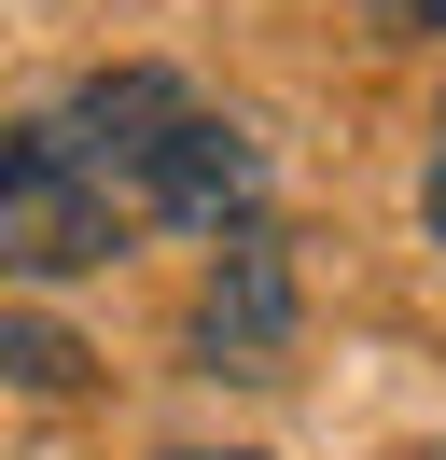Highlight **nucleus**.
<instances>
[{
  "label": "nucleus",
  "mask_w": 446,
  "mask_h": 460,
  "mask_svg": "<svg viewBox=\"0 0 446 460\" xmlns=\"http://www.w3.org/2000/svg\"><path fill=\"white\" fill-rule=\"evenodd\" d=\"M56 140H70V168L112 196V224H182V237H251L265 224V154H251L237 112H210L195 84H167V70H84L70 98H56Z\"/></svg>",
  "instance_id": "f257e3e1"
},
{
  "label": "nucleus",
  "mask_w": 446,
  "mask_h": 460,
  "mask_svg": "<svg viewBox=\"0 0 446 460\" xmlns=\"http://www.w3.org/2000/svg\"><path fill=\"white\" fill-rule=\"evenodd\" d=\"M112 252H126V224L70 168V140L56 126H0V279H84Z\"/></svg>",
  "instance_id": "f03ea898"
},
{
  "label": "nucleus",
  "mask_w": 446,
  "mask_h": 460,
  "mask_svg": "<svg viewBox=\"0 0 446 460\" xmlns=\"http://www.w3.org/2000/svg\"><path fill=\"white\" fill-rule=\"evenodd\" d=\"M195 363H210V376H279V363H293V252H279L265 224L223 237L210 293H195Z\"/></svg>",
  "instance_id": "7ed1b4c3"
},
{
  "label": "nucleus",
  "mask_w": 446,
  "mask_h": 460,
  "mask_svg": "<svg viewBox=\"0 0 446 460\" xmlns=\"http://www.w3.org/2000/svg\"><path fill=\"white\" fill-rule=\"evenodd\" d=\"M0 376H14V391H84V349L56 335V321H0Z\"/></svg>",
  "instance_id": "20e7f679"
},
{
  "label": "nucleus",
  "mask_w": 446,
  "mask_h": 460,
  "mask_svg": "<svg viewBox=\"0 0 446 460\" xmlns=\"http://www.w3.org/2000/svg\"><path fill=\"white\" fill-rule=\"evenodd\" d=\"M418 209H433V252H446V126H433V181H418Z\"/></svg>",
  "instance_id": "39448f33"
},
{
  "label": "nucleus",
  "mask_w": 446,
  "mask_h": 460,
  "mask_svg": "<svg viewBox=\"0 0 446 460\" xmlns=\"http://www.w3.org/2000/svg\"><path fill=\"white\" fill-rule=\"evenodd\" d=\"M390 14H405V29H446V0H390Z\"/></svg>",
  "instance_id": "423d86ee"
},
{
  "label": "nucleus",
  "mask_w": 446,
  "mask_h": 460,
  "mask_svg": "<svg viewBox=\"0 0 446 460\" xmlns=\"http://www.w3.org/2000/svg\"><path fill=\"white\" fill-rule=\"evenodd\" d=\"M182 460H210V447H182Z\"/></svg>",
  "instance_id": "0eeeda50"
}]
</instances>
